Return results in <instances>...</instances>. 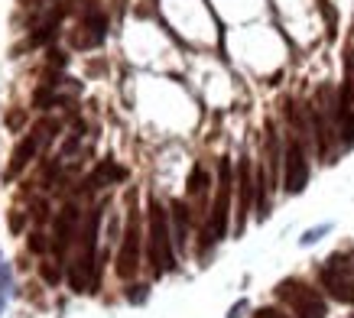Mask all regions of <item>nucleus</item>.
<instances>
[{"instance_id":"nucleus-1","label":"nucleus","mask_w":354,"mask_h":318,"mask_svg":"<svg viewBox=\"0 0 354 318\" xmlns=\"http://www.w3.org/2000/svg\"><path fill=\"white\" fill-rule=\"evenodd\" d=\"M172 231H169V218H166V208L160 202L150 205V260H153V273L162 276L166 270L176 266V256H172Z\"/></svg>"},{"instance_id":"nucleus-2","label":"nucleus","mask_w":354,"mask_h":318,"mask_svg":"<svg viewBox=\"0 0 354 318\" xmlns=\"http://www.w3.org/2000/svg\"><path fill=\"white\" fill-rule=\"evenodd\" d=\"M218 172H221V185H218L215 208H212V218H208V227H205V244L221 241L225 231H227V208H231V162L221 159V162H218Z\"/></svg>"},{"instance_id":"nucleus-3","label":"nucleus","mask_w":354,"mask_h":318,"mask_svg":"<svg viewBox=\"0 0 354 318\" xmlns=\"http://www.w3.org/2000/svg\"><path fill=\"white\" fill-rule=\"evenodd\" d=\"M279 299H286L299 318H325L322 296H319L315 289H309L306 283H296V279L283 283V286H279Z\"/></svg>"},{"instance_id":"nucleus-4","label":"nucleus","mask_w":354,"mask_h":318,"mask_svg":"<svg viewBox=\"0 0 354 318\" xmlns=\"http://www.w3.org/2000/svg\"><path fill=\"white\" fill-rule=\"evenodd\" d=\"M322 283L338 302H348V306L354 302V279L348 276L344 256H332V260H328V266L322 270Z\"/></svg>"},{"instance_id":"nucleus-5","label":"nucleus","mask_w":354,"mask_h":318,"mask_svg":"<svg viewBox=\"0 0 354 318\" xmlns=\"http://www.w3.org/2000/svg\"><path fill=\"white\" fill-rule=\"evenodd\" d=\"M309 182V162H306V153H302L299 140H292L286 147V176H283V185L290 195H299Z\"/></svg>"},{"instance_id":"nucleus-6","label":"nucleus","mask_w":354,"mask_h":318,"mask_svg":"<svg viewBox=\"0 0 354 318\" xmlns=\"http://www.w3.org/2000/svg\"><path fill=\"white\" fill-rule=\"evenodd\" d=\"M140 266V224H137V214L130 212V221H127V231H124V247L118 254V273L124 279L137 273Z\"/></svg>"},{"instance_id":"nucleus-7","label":"nucleus","mask_w":354,"mask_h":318,"mask_svg":"<svg viewBox=\"0 0 354 318\" xmlns=\"http://www.w3.org/2000/svg\"><path fill=\"white\" fill-rule=\"evenodd\" d=\"M335 124L344 143H354V78H348L335 101Z\"/></svg>"},{"instance_id":"nucleus-8","label":"nucleus","mask_w":354,"mask_h":318,"mask_svg":"<svg viewBox=\"0 0 354 318\" xmlns=\"http://www.w3.org/2000/svg\"><path fill=\"white\" fill-rule=\"evenodd\" d=\"M39 147H43V143H39V137H36V133L23 137L20 143H17V149H13V156H10V169H7V179H13V176H17V172H20L23 166H26V162L36 156V149H39Z\"/></svg>"},{"instance_id":"nucleus-9","label":"nucleus","mask_w":354,"mask_h":318,"mask_svg":"<svg viewBox=\"0 0 354 318\" xmlns=\"http://www.w3.org/2000/svg\"><path fill=\"white\" fill-rule=\"evenodd\" d=\"M75 221H78V212L68 205V208H62V214H59V224H55V254H62L65 247L72 244V234H75Z\"/></svg>"},{"instance_id":"nucleus-10","label":"nucleus","mask_w":354,"mask_h":318,"mask_svg":"<svg viewBox=\"0 0 354 318\" xmlns=\"http://www.w3.org/2000/svg\"><path fill=\"white\" fill-rule=\"evenodd\" d=\"M124 176H127L124 166H118V162H101V166L88 176V189H101V185H111V182H120Z\"/></svg>"},{"instance_id":"nucleus-11","label":"nucleus","mask_w":354,"mask_h":318,"mask_svg":"<svg viewBox=\"0 0 354 318\" xmlns=\"http://www.w3.org/2000/svg\"><path fill=\"white\" fill-rule=\"evenodd\" d=\"M237 185H241V212H237V227H244V218H247V212H250V191L257 189V182H250V166H247V159L241 162V179H237Z\"/></svg>"},{"instance_id":"nucleus-12","label":"nucleus","mask_w":354,"mask_h":318,"mask_svg":"<svg viewBox=\"0 0 354 318\" xmlns=\"http://www.w3.org/2000/svg\"><path fill=\"white\" fill-rule=\"evenodd\" d=\"M172 221H176V244L185 247V231H189V212L183 202L172 205Z\"/></svg>"},{"instance_id":"nucleus-13","label":"nucleus","mask_w":354,"mask_h":318,"mask_svg":"<svg viewBox=\"0 0 354 318\" xmlns=\"http://www.w3.org/2000/svg\"><path fill=\"white\" fill-rule=\"evenodd\" d=\"M270 212V205H267V172L260 169L257 172V218L263 221Z\"/></svg>"},{"instance_id":"nucleus-14","label":"nucleus","mask_w":354,"mask_h":318,"mask_svg":"<svg viewBox=\"0 0 354 318\" xmlns=\"http://www.w3.org/2000/svg\"><path fill=\"white\" fill-rule=\"evenodd\" d=\"M7 299H10V266L0 256V312L7 308Z\"/></svg>"},{"instance_id":"nucleus-15","label":"nucleus","mask_w":354,"mask_h":318,"mask_svg":"<svg viewBox=\"0 0 354 318\" xmlns=\"http://www.w3.org/2000/svg\"><path fill=\"white\" fill-rule=\"evenodd\" d=\"M205 185H208V172H205V169H195L192 176H189V191H195V195H202Z\"/></svg>"},{"instance_id":"nucleus-16","label":"nucleus","mask_w":354,"mask_h":318,"mask_svg":"<svg viewBox=\"0 0 354 318\" xmlns=\"http://www.w3.org/2000/svg\"><path fill=\"white\" fill-rule=\"evenodd\" d=\"M30 247L36 250V254H43V250H46L49 244H46V237H43V234H32V237H30Z\"/></svg>"},{"instance_id":"nucleus-17","label":"nucleus","mask_w":354,"mask_h":318,"mask_svg":"<svg viewBox=\"0 0 354 318\" xmlns=\"http://www.w3.org/2000/svg\"><path fill=\"white\" fill-rule=\"evenodd\" d=\"M325 231H328V224H325V227H315V231H309L306 237H302V244H312V241H319Z\"/></svg>"},{"instance_id":"nucleus-18","label":"nucleus","mask_w":354,"mask_h":318,"mask_svg":"<svg viewBox=\"0 0 354 318\" xmlns=\"http://www.w3.org/2000/svg\"><path fill=\"white\" fill-rule=\"evenodd\" d=\"M43 276H46V283H59V270H53L49 263L43 266Z\"/></svg>"},{"instance_id":"nucleus-19","label":"nucleus","mask_w":354,"mask_h":318,"mask_svg":"<svg viewBox=\"0 0 354 318\" xmlns=\"http://www.w3.org/2000/svg\"><path fill=\"white\" fill-rule=\"evenodd\" d=\"M10 227H13V231H20V227H23V218H20V214H13V218H10Z\"/></svg>"},{"instance_id":"nucleus-20","label":"nucleus","mask_w":354,"mask_h":318,"mask_svg":"<svg viewBox=\"0 0 354 318\" xmlns=\"http://www.w3.org/2000/svg\"><path fill=\"white\" fill-rule=\"evenodd\" d=\"M257 318H277V312H270V308H263V312H260Z\"/></svg>"}]
</instances>
